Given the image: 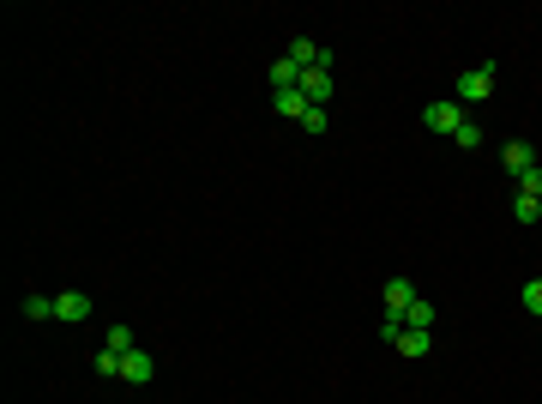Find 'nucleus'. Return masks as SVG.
<instances>
[{"label":"nucleus","instance_id":"obj_1","mask_svg":"<svg viewBox=\"0 0 542 404\" xmlns=\"http://www.w3.org/2000/svg\"><path fill=\"white\" fill-rule=\"evenodd\" d=\"M494 97V67H470L458 73V103H488Z\"/></svg>","mask_w":542,"mask_h":404},{"label":"nucleus","instance_id":"obj_2","mask_svg":"<svg viewBox=\"0 0 542 404\" xmlns=\"http://www.w3.org/2000/svg\"><path fill=\"white\" fill-rule=\"evenodd\" d=\"M422 127H428V133H446V139H452V133L464 127V109H458V103H428V109H422Z\"/></svg>","mask_w":542,"mask_h":404},{"label":"nucleus","instance_id":"obj_3","mask_svg":"<svg viewBox=\"0 0 542 404\" xmlns=\"http://www.w3.org/2000/svg\"><path fill=\"white\" fill-rule=\"evenodd\" d=\"M501 169L512 175V182H524V175L537 169V151H530L524 139H506V145H501Z\"/></svg>","mask_w":542,"mask_h":404},{"label":"nucleus","instance_id":"obj_4","mask_svg":"<svg viewBox=\"0 0 542 404\" xmlns=\"http://www.w3.org/2000/svg\"><path fill=\"white\" fill-rule=\"evenodd\" d=\"M301 97L314 103V109H325L332 103V67H307L301 73Z\"/></svg>","mask_w":542,"mask_h":404},{"label":"nucleus","instance_id":"obj_5","mask_svg":"<svg viewBox=\"0 0 542 404\" xmlns=\"http://www.w3.org/2000/svg\"><path fill=\"white\" fill-rule=\"evenodd\" d=\"M55 320H67V326L91 320V296H84V290H60L55 296Z\"/></svg>","mask_w":542,"mask_h":404},{"label":"nucleus","instance_id":"obj_6","mask_svg":"<svg viewBox=\"0 0 542 404\" xmlns=\"http://www.w3.org/2000/svg\"><path fill=\"white\" fill-rule=\"evenodd\" d=\"M410 302H416V283H410V278H392V283H386V314H398V320H404V314H410Z\"/></svg>","mask_w":542,"mask_h":404},{"label":"nucleus","instance_id":"obj_7","mask_svg":"<svg viewBox=\"0 0 542 404\" xmlns=\"http://www.w3.org/2000/svg\"><path fill=\"white\" fill-rule=\"evenodd\" d=\"M157 374V356H145V350H127V363H120V381H133V386H145Z\"/></svg>","mask_w":542,"mask_h":404},{"label":"nucleus","instance_id":"obj_8","mask_svg":"<svg viewBox=\"0 0 542 404\" xmlns=\"http://www.w3.org/2000/svg\"><path fill=\"white\" fill-rule=\"evenodd\" d=\"M120 363H127V356H120V350H109V344H102L97 356H91V374H97V381H120Z\"/></svg>","mask_w":542,"mask_h":404},{"label":"nucleus","instance_id":"obj_9","mask_svg":"<svg viewBox=\"0 0 542 404\" xmlns=\"http://www.w3.org/2000/svg\"><path fill=\"white\" fill-rule=\"evenodd\" d=\"M271 103H278V115H289V121H301V115L314 109V103L301 97V85H296V91H271Z\"/></svg>","mask_w":542,"mask_h":404},{"label":"nucleus","instance_id":"obj_10","mask_svg":"<svg viewBox=\"0 0 542 404\" xmlns=\"http://www.w3.org/2000/svg\"><path fill=\"white\" fill-rule=\"evenodd\" d=\"M301 85V67L289 61V55H278V61H271V91H296Z\"/></svg>","mask_w":542,"mask_h":404},{"label":"nucleus","instance_id":"obj_11","mask_svg":"<svg viewBox=\"0 0 542 404\" xmlns=\"http://www.w3.org/2000/svg\"><path fill=\"white\" fill-rule=\"evenodd\" d=\"M428 350H434L428 332H416V326H404V332H398V356H428Z\"/></svg>","mask_w":542,"mask_h":404},{"label":"nucleus","instance_id":"obj_12","mask_svg":"<svg viewBox=\"0 0 542 404\" xmlns=\"http://www.w3.org/2000/svg\"><path fill=\"white\" fill-rule=\"evenodd\" d=\"M434 320H440V314H434V302H410V314H404V326H416V332H434Z\"/></svg>","mask_w":542,"mask_h":404},{"label":"nucleus","instance_id":"obj_13","mask_svg":"<svg viewBox=\"0 0 542 404\" xmlns=\"http://www.w3.org/2000/svg\"><path fill=\"white\" fill-rule=\"evenodd\" d=\"M19 314H24V320H55V296H24Z\"/></svg>","mask_w":542,"mask_h":404},{"label":"nucleus","instance_id":"obj_14","mask_svg":"<svg viewBox=\"0 0 542 404\" xmlns=\"http://www.w3.org/2000/svg\"><path fill=\"white\" fill-rule=\"evenodd\" d=\"M512 218H519V223H537V218H542V200L519 193V200H512Z\"/></svg>","mask_w":542,"mask_h":404},{"label":"nucleus","instance_id":"obj_15","mask_svg":"<svg viewBox=\"0 0 542 404\" xmlns=\"http://www.w3.org/2000/svg\"><path fill=\"white\" fill-rule=\"evenodd\" d=\"M452 145H458V151H476V145H482V127H476V121H464L458 133H452Z\"/></svg>","mask_w":542,"mask_h":404},{"label":"nucleus","instance_id":"obj_16","mask_svg":"<svg viewBox=\"0 0 542 404\" xmlns=\"http://www.w3.org/2000/svg\"><path fill=\"white\" fill-rule=\"evenodd\" d=\"M519 302H524V308H530V314L542 320V278H530V283H524V290H519Z\"/></svg>","mask_w":542,"mask_h":404},{"label":"nucleus","instance_id":"obj_17","mask_svg":"<svg viewBox=\"0 0 542 404\" xmlns=\"http://www.w3.org/2000/svg\"><path fill=\"white\" fill-rule=\"evenodd\" d=\"M109 350L127 356V350H133V326H109Z\"/></svg>","mask_w":542,"mask_h":404},{"label":"nucleus","instance_id":"obj_18","mask_svg":"<svg viewBox=\"0 0 542 404\" xmlns=\"http://www.w3.org/2000/svg\"><path fill=\"white\" fill-rule=\"evenodd\" d=\"M301 133H325V109H307L301 115Z\"/></svg>","mask_w":542,"mask_h":404},{"label":"nucleus","instance_id":"obj_19","mask_svg":"<svg viewBox=\"0 0 542 404\" xmlns=\"http://www.w3.org/2000/svg\"><path fill=\"white\" fill-rule=\"evenodd\" d=\"M398 332H404V320H398V314H386V320H380V338H386V344H398Z\"/></svg>","mask_w":542,"mask_h":404},{"label":"nucleus","instance_id":"obj_20","mask_svg":"<svg viewBox=\"0 0 542 404\" xmlns=\"http://www.w3.org/2000/svg\"><path fill=\"white\" fill-rule=\"evenodd\" d=\"M519 193H530V200H542V169H530V175H524V182H519Z\"/></svg>","mask_w":542,"mask_h":404},{"label":"nucleus","instance_id":"obj_21","mask_svg":"<svg viewBox=\"0 0 542 404\" xmlns=\"http://www.w3.org/2000/svg\"><path fill=\"white\" fill-rule=\"evenodd\" d=\"M537 169H542V157H537Z\"/></svg>","mask_w":542,"mask_h":404}]
</instances>
